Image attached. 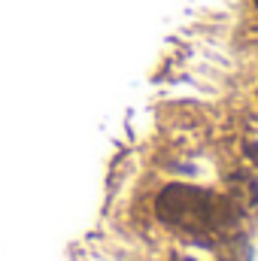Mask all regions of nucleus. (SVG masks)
Segmentation results:
<instances>
[{
  "mask_svg": "<svg viewBox=\"0 0 258 261\" xmlns=\"http://www.w3.org/2000/svg\"><path fill=\"white\" fill-rule=\"evenodd\" d=\"M155 213L164 225L183 231L200 246H216L219 240L234 237L240 222V210L228 197L183 182H173L158 195Z\"/></svg>",
  "mask_w": 258,
  "mask_h": 261,
  "instance_id": "nucleus-1",
  "label": "nucleus"
},
{
  "mask_svg": "<svg viewBox=\"0 0 258 261\" xmlns=\"http://www.w3.org/2000/svg\"><path fill=\"white\" fill-rule=\"evenodd\" d=\"M216 255L219 261H249L252 258V249H249V243L240 237V234H234V237H225V240H219L216 246Z\"/></svg>",
  "mask_w": 258,
  "mask_h": 261,
  "instance_id": "nucleus-2",
  "label": "nucleus"
},
{
  "mask_svg": "<svg viewBox=\"0 0 258 261\" xmlns=\"http://www.w3.org/2000/svg\"><path fill=\"white\" fill-rule=\"evenodd\" d=\"M243 152L249 155V161H255V164H258V140H255V143H246V149H243Z\"/></svg>",
  "mask_w": 258,
  "mask_h": 261,
  "instance_id": "nucleus-3",
  "label": "nucleus"
},
{
  "mask_svg": "<svg viewBox=\"0 0 258 261\" xmlns=\"http://www.w3.org/2000/svg\"><path fill=\"white\" fill-rule=\"evenodd\" d=\"M183 261H194V258H183Z\"/></svg>",
  "mask_w": 258,
  "mask_h": 261,
  "instance_id": "nucleus-4",
  "label": "nucleus"
},
{
  "mask_svg": "<svg viewBox=\"0 0 258 261\" xmlns=\"http://www.w3.org/2000/svg\"><path fill=\"white\" fill-rule=\"evenodd\" d=\"M255 3H258V0H255Z\"/></svg>",
  "mask_w": 258,
  "mask_h": 261,
  "instance_id": "nucleus-5",
  "label": "nucleus"
}]
</instances>
